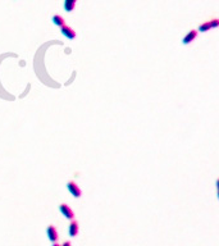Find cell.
Here are the masks:
<instances>
[{"label": "cell", "instance_id": "12", "mask_svg": "<svg viewBox=\"0 0 219 246\" xmlns=\"http://www.w3.org/2000/svg\"><path fill=\"white\" fill-rule=\"evenodd\" d=\"M53 246H60V245H58L57 242H54V245H53Z\"/></svg>", "mask_w": 219, "mask_h": 246}, {"label": "cell", "instance_id": "5", "mask_svg": "<svg viewBox=\"0 0 219 246\" xmlns=\"http://www.w3.org/2000/svg\"><path fill=\"white\" fill-rule=\"evenodd\" d=\"M196 36H197V31L196 30H191V31H188V33L183 37V40H182V43H183V45H187V44H191L192 41L196 38Z\"/></svg>", "mask_w": 219, "mask_h": 246}, {"label": "cell", "instance_id": "6", "mask_svg": "<svg viewBox=\"0 0 219 246\" xmlns=\"http://www.w3.org/2000/svg\"><path fill=\"white\" fill-rule=\"evenodd\" d=\"M68 232H69V236H71V237H76V236L78 235V223H77L76 221H72V222H71Z\"/></svg>", "mask_w": 219, "mask_h": 246}, {"label": "cell", "instance_id": "1", "mask_svg": "<svg viewBox=\"0 0 219 246\" xmlns=\"http://www.w3.org/2000/svg\"><path fill=\"white\" fill-rule=\"evenodd\" d=\"M67 188H68V191L72 194V196H74L76 199H78V197H81V194H82V191H81V188L78 187V185L76 183V182H73V181H69L67 183Z\"/></svg>", "mask_w": 219, "mask_h": 246}, {"label": "cell", "instance_id": "8", "mask_svg": "<svg viewBox=\"0 0 219 246\" xmlns=\"http://www.w3.org/2000/svg\"><path fill=\"white\" fill-rule=\"evenodd\" d=\"M53 23L55 24V26H59V27H62V26H64V19H63V17L62 16H58V14H55V16H53Z\"/></svg>", "mask_w": 219, "mask_h": 246}, {"label": "cell", "instance_id": "11", "mask_svg": "<svg viewBox=\"0 0 219 246\" xmlns=\"http://www.w3.org/2000/svg\"><path fill=\"white\" fill-rule=\"evenodd\" d=\"M62 246H71V242H69V241H65V242H64Z\"/></svg>", "mask_w": 219, "mask_h": 246}, {"label": "cell", "instance_id": "10", "mask_svg": "<svg viewBox=\"0 0 219 246\" xmlns=\"http://www.w3.org/2000/svg\"><path fill=\"white\" fill-rule=\"evenodd\" d=\"M209 23H210V27H211V28H216V27L219 26V19L214 18V19L209 21Z\"/></svg>", "mask_w": 219, "mask_h": 246}, {"label": "cell", "instance_id": "9", "mask_svg": "<svg viewBox=\"0 0 219 246\" xmlns=\"http://www.w3.org/2000/svg\"><path fill=\"white\" fill-rule=\"evenodd\" d=\"M210 28H211V27H210V23H209V22H205V23L200 24L199 31H200V32H208Z\"/></svg>", "mask_w": 219, "mask_h": 246}, {"label": "cell", "instance_id": "4", "mask_svg": "<svg viewBox=\"0 0 219 246\" xmlns=\"http://www.w3.org/2000/svg\"><path fill=\"white\" fill-rule=\"evenodd\" d=\"M46 233H48V237H49V240L51 241V242H57V240H58V231L55 229V227L54 226H49L48 227V229H46Z\"/></svg>", "mask_w": 219, "mask_h": 246}, {"label": "cell", "instance_id": "3", "mask_svg": "<svg viewBox=\"0 0 219 246\" xmlns=\"http://www.w3.org/2000/svg\"><path fill=\"white\" fill-rule=\"evenodd\" d=\"M60 32H62L63 36H65L67 38H69V40H73L76 37V31L73 28H71L69 26H65V24L62 26L60 27Z\"/></svg>", "mask_w": 219, "mask_h": 246}, {"label": "cell", "instance_id": "2", "mask_svg": "<svg viewBox=\"0 0 219 246\" xmlns=\"http://www.w3.org/2000/svg\"><path fill=\"white\" fill-rule=\"evenodd\" d=\"M59 210H60V213L67 218V219H73V217H74V214H73V210L68 207L67 204H60L59 205Z\"/></svg>", "mask_w": 219, "mask_h": 246}, {"label": "cell", "instance_id": "7", "mask_svg": "<svg viewBox=\"0 0 219 246\" xmlns=\"http://www.w3.org/2000/svg\"><path fill=\"white\" fill-rule=\"evenodd\" d=\"M76 2L77 0H64V9L67 12H72L76 5Z\"/></svg>", "mask_w": 219, "mask_h": 246}]
</instances>
